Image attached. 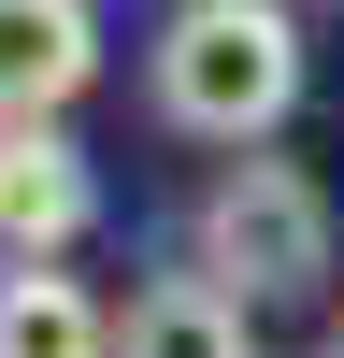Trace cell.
Returning a JSON list of instances; mask_svg holds the SVG:
<instances>
[{
    "mask_svg": "<svg viewBox=\"0 0 344 358\" xmlns=\"http://www.w3.org/2000/svg\"><path fill=\"white\" fill-rule=\"evenodd\" d=\"M0 358H115V301L57 258H29V273H0Z\"/></svg>",
    "mask_w": 344,
    "mask_h": 358,
    "instance_id": "obj_6",
    "label": "cell"
},
{
    "mask_svg": "<svg viewBox=\"0 0 344 358\" xmlns=\"http://www.w3.org/2000/svg\"><path fill=\"white\" fill-rule=\"evenodd\" d=\"M115 358H258V301H229L215 273H158L115 315Z\"/></svg>",
    "mask_w": 344,
    "mask_h": 358,
    "instance_id": "obj_5",
    "label": "cell"
},
{
    "mask_svg": "<svg viewBox=\"0 0 344 358\" xmlns=\"http://www.w3.org/2000/svg\"><path fill=\"white\" fill-rule=\"evenodd\" d=\"M101 229V172H86L72 129H0V273L29 258H72Z\"/></svg>",
    "mask_w": 344,
    "mask_h": 358,
    "instance_id": "obj_3",
    "label": "cell"
},
{
    "mask_svg": "<svg viewBox=\"0 0 344 358\" xmlns=\"http://www.w3.org/2000/svg\"><path fill=\"white\" fill-rule=\"evenodd\" d=\"M330 358H344V330H330Z\"/></svg>",
    "mask_w": 344,
    "mask_h": 358,
    "instance_id": "obj_7",
    "label": "cell"
},
{
    "mask_svg": "<svg viewBox=\"0 0 344 358\" xmlns=\"http://www.w3.org/2000/svg\"><path fill=\"white\" fill-rule=\"evenodd\" d=\"M143 101H158V129L258 158L301 115V15L287 0H172L143 43Z\"/></svg>",
    "mask_w": 344,
    "mask_h": 358,
    "instance_id": "obj_1",
    "label": "cell"
},
{
    "mask_svg": "<svg viewBox=\"0 0 344 358\" xmlns=\"http://www.w3.org/2000/svg\"><path fill=\"white\" fill-rule=\"evenodd\" d=\"M330 187H315L301 158H229L215 187H201V229H187V273H215L229 301H315L330 287Z\"/></svg>",
    "mask_w": 344,
    "mask_h": 358,
    "instance_id": "obj_2",
    "label": "cell"
},
{
    "mask_svg": "<svg viewBox=\"0 0 344 358\" xmlns=\"http://www.w3.org/2000/svg\"><path fill=\"white\" fill-rule=\"evenodd\" d=\"M101 86V15L86 0H0V129H57Z\"/></svg>",
    "mask_w": 344,
    "mask_h": 358,
    "instance_id": "obj_4",
    "label": "cell"
}]
</instances>
